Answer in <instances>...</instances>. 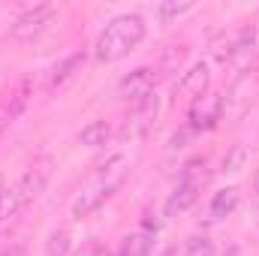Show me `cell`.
<instances>
[{
    "mask_svg": "<svg viewBox=\"0 0 259 256\" xmlns=\"http://www.w3.org/2000/svg\"><path fill=\"white\" fill-rule=\"evenodd\" d=\"M202 184H205V163L196 160V163H190V166L184 169L178 187H175L172 196L166 199V205H163L166 217H178V214H184L187 208H193L196 199H199V193H202Z\"/></svg>",
    "mask_w": 259,
    "mask_h": 256,
    "instance_id": "277c9868",
    "label": "cell"
},
{
    "mask_svg": "<svg viewBox=\"0 0 259 256\" xmlns=\"http://www.w3.org/2000/svg\"><path fill=\"white\" fill-rule=\"evenodd\" d=\"M154 244H157V229L142 226L139 232H133V235H127L121 241V247L115 250V256H151Z\"/></svg>",
    "mask_w": 259,
    "mask_h": 256,
    "instance_id": "9c48e42d",
    "label": "cell"
},
{
    "mask_svg": "<svg viewBox=\"0 0 259 256\" xmlns=\"http://www.w3.org/2000/svg\"><path fill=\"white\" fill-rule=\"evenodd\" d=\"M49 178H52V157H36L21 172V178L15 181V187L12 190H3V217L21 211L24 205H30L39 193L46 190Z\"/></svg>",
    "mask_w": 259,
    "mask_h": 256,
    "instance_id": "3957f363",
    "label": "cell"
},
{
    "mask_svg": "<svg viewBox=\"0 0 259 256\" xmlns=\"http://www.w3.org/2000/svg\"><path fill=\"white\" fill-rule=\"evenodd\" d=\"M238 199H241L238 187H226V190L214 193V199H211V205H208V220H223V217H229V214L238 208Z\"/></svg>",
    "mask_w": 259,
    "mask_h": 256,
    "instance_id": "8fae6325",
    "label": "cell"
},
{
    "mask_svg": "<svg viewBox=\"0 0 259 256\" xmlns=\"http://www.w3.org/2000/svg\"><path fill=\"white\" fill-rule=\"evenodd\" d=\"M223 97L220 94H202L199 100L190 103V112H187V121H190V130H214L217 121L223 118Z\"/></svg>",
    "mask_w": 259,
    "mask_h": 256,
    "instance_id": "52a82bcc",
    "label": "cell"
},
{
    "mask_svg": "<svg viewBox=\"0 0 259 256\" xmlns=\"http://www.w3.org/2000/svg\"><path fill=\"white\" fill-rule=\"evenodd\" d=\"M241 160H244V151H241V148H235V151H232V157H226V160H223V169H226V172H235V169L241 166Z\"/></svg>",
    "mask_w": 259,
    "mask_h": 256,
    "instance_id": "d6986e66",
    "label": "cell"
},
{
    "mask_svg": "<svg viewBox=\"0 0 259 256\" xmlns=\"http://www.w3.org/2000/svg\"><path fill=\"white\" fill-rule=\"evenodd\" d=\"M190 9H193V3H160V9H157V12H160V21H166V24H169L172 18H181V15H184V12H190Z\"/></svg>",
    "mask_w": 259,
    "mask_h": 256,
    "instance_id": "e0dca14e",
    "label": "cell"
},
{
    "mask_svg": "<svg viewBox=\"0 0 259 256\" xmlns=\"http://www.w3.org/2000/svg\"><path fill=\"white\" fill-rule=\"evenodd\" d=\"M253 190H256V196H259V169H256V175H253Z\"/></svg>",
    "mask_w": 259,
    "mask_h": 256,
    "instance_id": "7402d4cb",
    "label": "cell"
},
{
    "mask_svg": "<svg viewBox=\"0 0 259 256\" xmlns=\"http://www.w3.org/2000/svg\"><path fill=\"white\" fill-rule=\"evenodd\" d=\"M178 247H181V256H214V241L205 235H193Z\"/></svg>",
    "mask_w": 259,
    "mask_h": 256,
    "instance_id": "9a60e30c",
    "label": "cell"
},
{
    "mask_svg": "<svg viewBox=\"0 0 259 256\" xmlns=\"http://www.w3.org/2000/svg\"><path fill=\"white\" fill-rule=\"evenodd\" d=\"M157 112H160V100H157V94H148L145 100H139V103L133 106V112H130L121 136H124V139H139V136H145L148 130L154 127Z\"/></svg>",
    "mask_w": 259,
    "mask_h": 256,
    "instance_id": "ba28073f",
    "label": "cell"
},
{
    "mask_svg": "<svg viewBox=\"0 0 259 256\" xmlns=\"http://www.w3.org/2000/svg\"><path fill=\"white\" fill-rule=\"evenodd\" d=\"M253 46H256V30H253V27H241V30L232 36L229 49L220 55V61H238V58H244L247 52H253Z\"/></svg>",
    "mask_w": 259,
    "mask_h": 256,
    "instance_id": "7c38bea8",
    "label": "cell"
},
{
    "mask_svg": "<svg viewBox=\"0 0 259 256\" xmlns=\"http://www.w3.org/2000/svg\"><path fill=\"white\" fill-rule=\"evenodd\" d=\"M0 217H3V190H0Z\"/></svg>",
    "mask_w": 259,
    "mask_h": 256,
    "instance_id": "603a6c76",
    "label": "cell"
},
{
    "mask_svg": "<svg viewBox=\"0 0 259 256\" xmlns=\"http://www.w3.org/2000/svg\"><path fill=\"white\" fill-rule=\"evenodd\" d=\"M163 256H181V247L175 244V247H169V250H166V253H163Z\"/></svg>",
    "mask_w": 259,
    "mask_h": 256,
    "instance_id": "ffe728a7",
    "label": "cell"
},
{
    "mask_svg": "<svg viewBox=\"0 0 259 256\" xmlns=\"http://www.w3.org/2000/svg\"><path fill=\"white\" fill-rule=\"evenodd\" d=\"M112 136H115V130H112L109 121H91L88 127L78 133V142L88 145V148H103Z\"/></svg>",
    "mask_w": 259,
    "mask_h": 256,
    "instance_id": "5bb4252c",
    "label": "cell"
},
{
    "mask_svg": "<svg viewBox=\"0 0 259 256\" xmlns=\"http://www.w3.org/2000/svg\"><path fill=\"white\" fill-rule=\"evenodd\" d=\"M130 157L127 154H115V157H109L88 181H84V187L78 190V196L72 199V217L75 220H81V217H88V214H94L103 202H109L118 187L127 181L130 175Z\"/></svg>",
    "mask_w": 259,
    "mask_h": 256,
    "instance_id": "6da1fadb",
    "label": "cell"
},
{
    "mask_svg": "<svg viewBox=\"0 0 259 256\" xmlns=\"http://www.w3.org/2000/svg\"><path fill=\"white\" fill-rule=\"evenodd\" d=\"M66 247H69V235H66V232H52V235H49V244H46L49 256H64Z\"/></svg>",
    "mask_w": 259,
    "mask_h": 256,
    "instance_id": "ac0fdd59",
    "label": "cell"
},
{
    "mask_svg": "<svg viewBox=\"0 0 259 256\" xmlns=\"http://www.w3.org/2000/svg\"><path fill=\"white\" fill-rule=\"evenodd\" d=\"M163 78V72H160V66H139V69H133L130 75H124L121 81H118V88H115V94L121 97V100H145L151 91H154V84Z\"/></svg>",
    "mask_w": 259,
    "mask_h": 256,
    "instance_id": "8992f818",
    "label": "cell"
},
{
    "mask_svg": "<svg viewBox=\"0 0 259 256\" xmlns=\"http://www.w3.org/2000/svg\"><path fill=\"white\" fill-rule=\"evenodd\" d=\"M145 33H148V24H145L142 15H136V12L118 15V18H112V21L100 30L97 46H94V58H97L100 64H115V61L127 58L133 49L142 46Z\"/></svg>",
    "mask_w": 259,
    "mask_h": 256,
    "instance_id": "7a4b0ae2",
    "label": "cell"
},
{
    "mask_svg": "<svg viewBox=\"0 0 259 256\" xmlns=\"http://www.w3.org/2000/svg\"><path fill=\"white\" fill-rule=\"evenodd\" d=\"M55 15H58V6H55V3H39V6H33V9H27V12H21V15L12 21V27H9V39L24 42V39L39 36V33L52 24V18H55Z\"/></svg>",
    "mask_w": 259,
    "mask_h": 256,
    "instance_id": "5b68a950",
    "label": "cell"
},
{
    "mask_svg": "<svg viewBox=\"0 0 259 256\" xmlns=\"http://www.w3.org/2000/svg\"><path fill=\"white\" fill-rule=\"evenodd\" d=\"M208 84H211L208 64H193L184 72V78H181V84H178V94H181V97H190V100H199L202 94H208Z\"/></svg>",
    "mask_w": 259,
    "mask_h": 256,
    "instance_id": "30bf717a",
    "label": "cell"
},
{
    "mask_svg": "<svg viewBox=\"0 0 259 256\" xmlns=\"http://www.w3.org/2000/svg\"><path fill=\"white\" fill-rule=\"evenodd\" d=\"M3 256H24V250H21V247H12V250H6Z\"/></svg>",
    "mask_w": 259,
    "mask_h": 256,
    "instance_id": "44dd1931",
    "label": "cell"
},
{
    "mask_svg": "<svg viewBox=\"0 0 259 256\" xmlns=\"http://www.w3.org/2000/svg\"><path fill=\"white\" fill-rule=\"evenodd\" d=\"M81 66H84V55L81 52H75V55H69V58H64L61 64L52 69V78H49V88L55 91V88H61V84H66L75 72H81Z\"/></svg>",
    "mask_w": 259,
    "mask_h": 256,
    "instance_id": "4fadbf2b",
    "label": "cell"
},
{
    "mask_svg": "<svg viewBox=\"0 0 259 256\" xmlns=\"http://www.w3.org/2000/svg\"><path fill=\"white\" fill-rule=\"evenodd\" d=\"M27 94H30V81H21V84L12 91V106H6V109L0 112V118H3V121H12V118L27 106Z\"/></svg>",
    "mask_w": 259,
    "mask_h": 256,
    "instance_id": "2e32d148",
    "label": "cell"
}]
</instances>
